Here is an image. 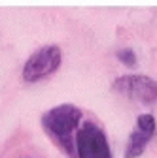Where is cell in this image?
I'll list each match as a JSON object with an SVG mask.
<instances>
[{"instance_id":"obj_2","label":"cell","mask_w":157,"mask_h":158,"mask_svg":"<svg viewBox=\"0 0 157 158\" xmlns=\"http://www.w3.org/2000/svg\"><path fill=\"white\" fill-rule=\"evenodd\" d=\"M78 158H112V149L106 132L93 121H85L76 132Z\"/></svg>"},{"instance_id":"obj_3","label":"cell","mask_w":157,"mask_h":158,"mask_svg":"<svg viewBox=\"0 0 157 158\" xmlns=\"http://www.w3.org/2000/svg\"><path fill=\"white\" fill-rule=\"evenodd\" d=\"M63 62V53L61 47L51 44V45H42L36 49L23 64V79L27 83H36L44 77H49L61 68Z\"/></svg>"},{"instance_id":"obj_5","label":"cell","mask_w":157,"mask_h":158,"mask_svg":"<svg viewBox=\"0 0 157 158\" xmlns=\"http://www.w3.org/2000/svg\"><path fill=\"white\" fill-rule=\"evenodd\" d=\"M155 130H157V123L151 113H142L136 117V126L129 134L123 158H140L144 154L148 143L153 139Z\"/></svg>"},{"instance_id":"obj_4","label":"cell","mask_w":157,"mask_h":158,"mask_svg":"<svg viewBox=\"0 0 157 158\" xmlns=\"http://www.w3.org/2000/svg\"><path fill=\"white\" fill-rule=\"evenodd\" d=\"M112 90L144 106L157 104V81L148 75H119L112 83Z\"/></svg>"},{"instance_id":"obj_6","label":"cell","mask_w":157,"mask_h":158,"mask_svg":"<svg viewBox=\"0 0 157 158\" xmlns=\"http://www.w3.org/2000/svg\"><path fill=\"white\" fill-rule=\"evenodd\" d=\"M115 56H117V60H121L125 66H129V68H132V66H136V55H134V51L131 49V47H121V49H117L115 51Z\"/></svg>"},{"instance_id":"obj_1","label":"cell","mask_w":157,"mask_h":158,"mask_svg":"<svg viewBox=\"0 0 157 158\" xmlns=\"http://www.w3.org/2000/svg\"><path fill=\"white\" fill-rule=\"evenodd\" d=\"M82 109L74 104H61L47 109L40 117L42 130L51 137V141L61 147L68 156H76V130L82 124Z\"/></svg>"}]
</instances>
